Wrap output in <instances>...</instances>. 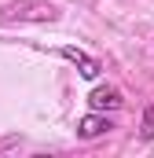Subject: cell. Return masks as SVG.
Listing matches in <instances>:
<instances>
[{
    "label": "cell",
    "mask_w": 154,
    "mask_h": 158,
    "mask_svg": "<svg viewBox=\"0 0 154 158\" xmlns=\"http://www.w3.org/2000/svg\"><path fill=\"white\" fill-rule=\"evenodd\" d=\"M88 103H92V110H117V107H121V92L110 88V85L92 88V92H88Z\"/></svg>",
    "instance_id": "obj_4"
},
{
    "label": "cell",
    "mask_w": 154,
    "mask_h": 158,
    "mask_svg": "<svg viewBox=\"0 0 154 158\" xmlns=\"http://www.w3.org/2000/svg\"><path fill=\"white\" fill-rule=\"evenodd\" d=\"M59 55H63V59H70L77 70H81V77H88V81L99 77V70H103V66H99V59H92L88 52H81V48H74V44H63V48H59Z\"/></svg>",
    "instance_id": "obj_2"
},
{
    "label": "cell",
    "mask_w": 154,
    "mask_h": 158,
    "mask_svg": "<svg viewBox=\"0 0 154 158\" xmlns=\"http://www.w3.org/2000/svg\"><path fill=\"white\" fill-rule=\"evenodd\" d=\"M11 22H59V4L51 0H7L0 7V26Z\"/></svg>",
    "instance_id": "obj_1"
},
{
    "label": "cell",
    "mask_w": 154,
    "mask_h": 158,
    "mask_svg": "<svg viewBox=\"0 0 154 158\" xmlns=\"http://www.w3.org/2000/svg\"><path fill=\"white\" fill-rule=\"evenodd\" d=\"M140 132H143V140H154V103L143 107V129Z\"/></svg>",
    "instance_id": "obj_5"
},
{
    "label": "cell",
    "mask_w": 154,
    "mask_h": 158,
    "mask_svg": "<svg viewBox=\"0 0 154 158\" xmlns=\"http://www.w3.org/2000/svg\"><path fill=\"white\" fill-rule=\"evenodd\" d=\"M107 129H114V125L103 118V110H92V114H84V118L77 121V136H81V140H95V136H103Z\"/></svg>",
    "instance_id": "obj_3"
}]
</instances>
